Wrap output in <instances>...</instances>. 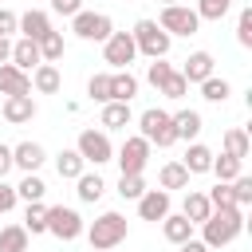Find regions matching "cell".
<instances>
[{
	"instance_id": "1",
	"label": "cell",
	"mask_w": 252,
	"mask_h": 252,
	"mask_svg": "<svg viewBox=\"0 0 252 252\" xmlns=\"http://www.w3.org/2000/svg\"><path fill=\"white\" fill-rule=\"evenodd\" d=\"M240 232H244V209H236V205L213 209V213L201 220V240H205L209 248H224V244H232Z\"/></svg>"
},
{
	"instance_id": "2",
	"label": "cell",
	"mask_w": 252,
	"mask_h": 252,
	"mask_svg": "<svg viewBox=\"0 0 252 252\" xmlns=\"http://www.w3.org/2000/svg\"><path fill=\"white\" fill-rule=\"evenodd\" d=\"M83 232H87L91 248H94V252H102V248H118V244L126 240L130 224H126V217H122V213L106 209V213H98V217H94V224H91V228H83Z\"/></svg>"
},
{
	"instance_id": "3",
	"label": "cell",
	"mask_w": 252,
	"mask_h": 252,
	"mask_svg": "<svg viewBox=\"0 0 252 252\" xmlns=\"http://www.w3.org/2000/svg\"><path fill=\"white\" fill-rule=\"evenodd\" d=\"M130 35H134L138 55H146V59H165V55H169V47H173V35H169V32H161V28H158V20H138Z\"/></svg>"
},
{
	"instance_id": "4",
	"label": "cell",
	"mask_w": 252,
	"mask_h": 252,
	"mask_svg": "<svg viewBox=\"0 0 252 252\" xmlns=\"http://www.w3.org/2000/svg\"><path fill=\"white\" fill-rule=\"evenodd\" d=\"M138 134H142L150 146H158V150H165V146L177 142V134H173V118H169V110H161V106H150V110L138 114Z\"/></svg>"
},
{
	"instance_id": "5",
	"label": "cell",
	"mask_w": 252,
	"mask_h": 252,
	"mask_svg": "<svg viewBox=\"0 0 252 252\" xmlns=\"http://www.w3.org/2000/svg\"><path fill=\"white\" fill-rule=\"evenodd\" d=\"M83 217H79V209H71V205H51L47 209V232L55 236V240H63V244H71V240H79L83 236Z\"/></svg>"
},
{
	"instance_id": "6",
	"label": "cell",
	"mask_w": 252,
	"mask_h": 252,
	"mask_svg": "<svg viewBox=\"0 0 252 252\" xmlns=\"http://www.w3.org/2000/svg\"><path fill=\"white\" fill-rule=\"evenodd\" d=\"M158 28L169 32V35H197L201 20L189 4H161V16H158Z\"/></svg>"
},
{
	"instance_id": "7",
	"label": "cell",
	"mask_w": 252,
	"mask_h": 252,
	"mask_svg": "<svg viewBox=\"0 0 252 252\" xmlns=\"http://www.w3.org/2000/svg\"><path fill=\"white\" fill-rule=\"evenodd\" d=\"M71 32L83 39V43H102L110 32H114V20L106 12H75L71 16Z\"/></svg>"
},
{
	"instance_id": "8",
	"label": "cell",
	"mask_w": 252,
	"mask_h": 252,
	"mask_svg": "<svg viewBox=\"0 0 252 252\" xmlns=\"http://www.w3.org/2000/svg\"><path fill=\"white\" fill-rule=\"evenodd\" d=\"M75 150L83 154V161L87 165H106V161H114V146H110V138H106V130H83L79 134V142H75Z\"/></svg>"
},
{
	"instance_id": "9",
	"label": "cell",
	"mask_w": 252,
	"mask_h": 252,
	"mask_svg": "<svg viewBox=\"0 0 252 252\" xmlns=\"http://www.w3.org/2000/svg\"><path fill=\"white\" fill-rule=\"evenodd\" d=\"M102 59L114 67V71H122V67H130L134 59H138V47H134V35L130 32H110L106 39H102Z\"/></svg>"
},
{
	"instance_id": "10",
	"label": "cell",
	"mask_w": 252,
	"mask_h": 252,
	"mask_svg": "<svg viewBox=\"0 0 252 252\" xmlns=\"http://www.w3.org/2000/svg\"><path fill=\"white\" fill-rule=\"evenodd\" d=\"M118 169L122 173H146V165H150V142L142 138V134H130L122 146H118Z\"/></svg>"
},
{
	"instance_id": "11",
	"label": "cell",
	"mask_w": 252,
	"mask_h": 252,
	"mask_svg": "<svg viewBox=\"0 0 252 252\" xmlns=\"http://www.w3.org/2000/svg\"><path fill=\"white\" fill-rule=\"evenodd\" d=\"M0 114H4V122L24 126V122H32V118L39 114V106H35V98H32V94H4Z\"/></svg>"
},
{
	"instance_id": "12",
	"label": "cell",
	"mask_w": 252,
	"mask_h": 252,
	"mask_svg": "<svg viewBox=\"0 0 252 252\" xmlns=\"http://www.w3.org/2000/svg\"><path fill=\"white\" fill-rule=\"evenodd\" d=\"M43 161H47V150H43L39 142H16V146H12V165H16V169L39 173Z\"/></svg>"
},
{
	"instance_id": "13",
	"label": "cell",
	"mask_w": 252,
	"mask_h": 252,
	"mask_svg": "<svg viewBox=\"0 0 252 252\" xmlns=\"http://www.w3.org/2000/svg\"><path fill=\"white\" fill-rule=\"evenodd\" d=\"M169 213V189H146L142 197H138V217L142 220H161Z\"/></svg>"
},
{
	"instance_id": "14",
	"label": "cell",
	"mask_w": 252,
	"mask_h": 252,
	"mask_svg": "<svg viewBox=\"0 0 252 252\" xmlns=\"http://www.w3.org/2000/svg\"><path fill=\"white\" fill-rule=\"evenodd\" d=\"M8 63H16L20 71H28V75H32V71L43 63V59H39V43H35V39H28V35L12 39V59H8Z\"/></svg>"
},
{
	"instance_id": "15",
	"label": "cell",
	"mask_w": 252,
	"mask_h": 252,
	"mask_svg": "<svg viewBox=\"0 0 252 252\" xmlns=\"http://www.w3.org/2000/svg\"><path fill=\"white\" fill-rule=\"evenodd\" d=\"M0 94H32V75L16 63H0Z\"/></svg>"
},
{
	"instance_id": "16",
	"label": "cell",
	"mask_w": 252,
	"mask_h": 252,
	"mask_svg": "<svg viewBox=\"0 0 252 252\" xmlns=\"http://www.w3.org/2000/svg\"><path fill=\"white\" fill-rule=\"evenodd\" d=\"M213 67H217V59H213L209 51H193V55L185 59V67H181V75H185V83H205L209 75H217Z\"/></svg>"
},
{
	"instance_id": "17",
	"label": "cell",
	"mask_w": 252,
	"mask_h": 252,
	"mask_svg": "<svg viewBox=\"0 0 252 252\" xmlns=\"http://www.w3.org/2000/svg\"><path fill=\"white\" fill-rule=\"evenodd\" d=\"M134 122L130 114V102H102V114H98V126L110 134V130H126Z\"/></svg>"
},
{
	"instance_id": "18",
	"label": "cell",
	"mask_w": 252,
	"mask_h": 252,
	"mask_svg": "<svg viewBox=\"0 0 252 252\" xmlns=\"http://www.w3.org/2000/svg\"><path fill=\"white\" fill-rule=\"evenodd\" d=\"M158 224H161V236H165L169 244H181V240H189V236H193V228H197V224H193V220H185L181 213H165Z\"/></svg>"
},
{
	"instance_id": "19",
	"label": "cell",
	"mask_w": 252,
	"mask_h": 252,
	"mask_svg": "<svg viewBox=\"0 0 252 252\" xmlns=\"http://www.w3.org/2000/svg\"><path fill=\"white\" fill-rule=\"evenodd\" d=\"M47 32H51V16H47V12L32 8V12H24V16H20V35H28V39H35V43H39Z\"/></svg>"
},
{
	"instance_id": "20",
	"label": "cell",
	"mask_w": 252,
	"mask_h": 252,
	"mask_svg": "<svg viewBox=\"0 0 252 252\" xmlns=\"http://www.w3.org/2000/svg\"><path fill=\"white\" fill-rule=\"evenodd\" d=\"M32 87H35L39 94H59V87H63L59 67H55V63H39V67L32 71Z\"/></svg>"
},
{
	"instance_id": "21",
	"label": "cell",
	"mask_w": 252,
	"mask_h": 252,
	"mask_svg": "<svg viewBox=\"0 0 252 252\" xmlns=\"http://www.w3.org/2000/svg\"><path fill=\"white\" fill-rule=\"evenodd\" d=\"M138 94V79L130 75V67L110 71V102H130Z\"/></svg>"
},
{
	"instance_id": "22",
	"label": "cell",
	"mask_w": 252,
	"mask_h": 252,
	"mask_svg": "<svg viewBox=\"0 0 252 252\" xmlns=\"http://www.w3.org/2000/svg\"><path fill=\"white\" fill-rule=\"evenodd\" d=\"M173 118V134H177V142H197V134H201V114L197 110H177V114H169Z\"/></svg>"
},
{
	"instance_id": "23",
	"label": "cell",
	"mask_w": 252,
	"mask_h": 252,
	"mask_svg": "<svg viewBox=\"0 0 252 252\" xmlns=\"http://www.w3.org/2000/svg\"><path fill=\"white\" fill-rule=\"evenodd\" d=\"M220 154H232V158H248L252 154V138H248V130L244 126H232V130H224V138H220Z\"/></svg>"
},
{
	"instance_id": "24",
	"label": "cell",
	"mask_w": 252,
	"mask_h": 252,
	"mask_svg": "<svg viewBox=\"0 0 252 252\" xmlns=\"http://www.w3.org/2000/svg\"><path fill=\"white\" fill-rule=\"evenodd\" d=\"M189 169L181 165V161H165L161 169H158V189H189Z\"/></svg>"
},
{
	"instance_id": "25",
	"label": "cell",
	"mask_w": 252,
	"mask_h": 252,
	"mask_svg": "<svg viewBox=\"0 0 252 252\" xmlns=\"http://www.w3.org/2000/svg\"><path fill=\"white\" fill-rule=\"evenodd\" d=\"M181 165H185L189 173H209V165H213V150H209L205 142H189V150H185Z\"/></svg>"
},
{
	"instance_id": "26",
	"label": "cell",
	"mask_w": 252,
	"mask_h": 252,
	"mask_svg": "<svg viewBox=\"0 0 252 252\" xmlns=\"http://www.w3.org/2000/svg\"><path fill=\"white\" fill-rule=\"evenodd\" d=\"M83 169H87V161H83L79 150H59V154H55V173H59L63 181H75Z\"/></svg>"
},
{
	"instance_id": "27",
	"label": "cell",
	"mask_w": 252,
	"mask_h": 252,
	"mask_svg": "<svg viewBox=\"0 0 252 252\" xmlns=\"http://www.w3.org/2000/svg\"><path fill=\"white\" fill-rule=\"evenodd\" d=\"M75 185H79L75 193H79V201H83V205H94V201H98V197L106 193V181H102L98 173H87V169H83V173L75 177Z\"/></svg>"
},
{
	"instance_id": "28",
	"label": "cell",
	"mask_w": 252,
	"mask_h": 252,
	"mask_svg": "<svg viewBox=\"0 0 252 252\" xmlns=\"http://www.w3.org/2000/svg\"><path fill=\"white\" fill-rule=\"evenodd\" d=\"M209 213H213L209 197H205V193H197V189H189V193H185V205H181V217H185V220H193V224H201Z\"/></svg>"
},
{
	"instance_id": "29",
	"label": "cell",
	"mask_w": 252,
	"mask_h": 252,
	"mask_svg": "<svg viewBox=\"0 0 252 252\" xmlns=\"http://www.w3.org/2000/svg\"><path fill=\"white\" fill-rule=\"evenodd\" d=\"M43 193H47V181L39 177V173H24L20 177V185H16V201H43Z\"/></svg>"
},
{
	"instance_id": "30",
	"label": "cell",
	"mask_w": 252,
	"mask_h": 252,
	"mask_svg": "<svg viewBox=\"0 0 252 252\" xmlns=\"http://www.w3.org/2000/svg\"><path fill=\"white\" fill-rule=\"evenodd\" d=\"M24 228H28V236H43V232H47V205H43V201H28V209H24Z\"/></svg>"
},
{
	"instance_id": "31",
	"label": "cell",
	"mask_w": 252,
	"mask_h": 252,
	"mask_svg": "<svg viewBox=\"0 0 252 252\" xmlns=\"http://www.w3.org/2000/svg\"><path fill=\"white\" fill-rule=\"evenodd\" d=\"M209 173H217V181H232V177H240L244 173V161L240 158H232V154H213V165H209Z\"/></svg>"
},
{
	"instance_id": "32",
	"label": "cell",
	"mask_w": 252,
	"mask_h": 252,
	"mask_svg": "<svg viewBox=\"0 0 252 252\" xmlns=\"http://www.w3.org/2000/svg\"><path fill=\"white\" fill-rule=\"evenodd\" d=\"M0 252H28V228L24 224H4L0 228Z\"/></svg>"
},
{
	"instance_id": "33",
	"label": "cell",
	"mask_w": 252,
	"mask_h": 252,
	"mask_svg": "<svg viewBox=\"0 0 252 252\" xmlns=\"http://www.w3.org/2000/svg\"><path fill=\"white\" fill-rule=\"evenodd\" d=\"M63 51H67L63 32H55V28H51V32L39 39V59H43V63H59V59H63Z\"/></svg>"
},
{
	"instance_id": "34",
	"label": "cell",
	"mask_w": 252,
	"mask_h": 252,
	"mask_svg": "<svg viewBox=\"0 0 252 252\" xmlns=\"http://www.w3.org/2000/svg\"><path fill=\"white\" fill-rule=\"evenodd\" d=\"M201 87V98L205 102H224L228 94H232V87H228V79H217V75H209L205 83H197Z\"/></svg>"
},
{
	"instance_id": "35",
	"label": "cell",
	"mask_w": 252,
	"mask_h": 252,
	"mask_svg": "<svg viewBox=\"0 0 252 252\" xmlns=\"http://www.w3.org/2000/svg\"><path fill=\"white\" fill-rule=\"evenodd\" d=\"M146 193V177L142 173H118V197L122 201H138Z\"/></svg>"
},
{
	"instance_id": "36",
	"label": "cell",
	"mask_w": 252,
	"mask_h": 252,
	"mask_svg": "<svg viewBox=\"0 0 252 252\" xmlns=\"http://www.w3.org/2000/svg\"><path fill=\"white\" fill-rule=\"evenodd\" d=\"M87 98L91 102H110V75L106 71H98V75L87 79Z\"/></svg>"
},
{
	"instance_id": "37",
	"label": "cell",
	"mask_w": 252,
	"mask_h": 252,
	"mask_svg": "<svg viewBox=\"0 0 252 252\" xmlns=\"http://www.w3.org/2000/svg\"><path fill=\"white\" fill-rule=\"evenodd\" d=\"M228 189H232V205H236V209H248V205H252V177L240 173V177L228 181Z\"/></svg>"
},
{
	"instance_id": "38",
	"label": "cell",
	"mask_w": 252,
	"mask_h": 252,
	"mask_svg": "<svg viewBox=\"0 0 252 252\" xmlns=\"http://www.w3.org/2000/svg\"><path fill=\"white\" fill-rule=\"evenodd\" d=\"M228 8H232V0H197V20H220V16H228Z\"/></svg>"
},
{
	"instance_id": "39",
	"label": "cell",
	"mask_w": 252,
	"mask_h": 252,
	"mask_svg": "<svg viewBox=\"0 0 252 252\" xmlns=\"http://www.w3.org/2000/svg\"><path fill=\"white\" fill-rule=\"evenodd\" d=\"M158 94H165V98H173V102H177V98H185V94H189V83H185V75H181V71H173V75H169V79L158 87Z\"/></svg>"
},
{
	"instance_id": "40",
	"label": "cell",
	"mask_w": 252,
	"mask_h": 252,
	"mask_svg": "<svg viewBox=\"0 0 252 252\" xmlns=\"http://www.w3.org/2000/svg\"><path fill=\"white\" fill-rule=\"evenodd\" d=\"M169 75H173V67H169L165 59H150V67H146V83H150V87H161Z\"/></svg>"
},
{
	"instance_id": "41",
	"label": "cell",
	"mask_w": 252,
	"mask_h": 252,
	"mask_svg": "<svg viewBox=\"0 0 252 252\" xmlns=\"http://www.w3.org/2000/svg\"><path fill=\"white\" fill-rule=\"evenodd\" d=\"M236 43H240V47H252V8H240V20H236Z\"/></svg>"
},
{
	"instance_id": "42",
	"label": "cell",
	"mask_w": 252,
	"mask_h": 252,
	"mask_svg": "<svg viewBox=\"0 0 252 252\" xmlns=\"http://www.w3.org/2000/svg\"><path fill=\"white\" fill-rule=\"evenodd\" d=\"M205 197H209V205H213V209H228V205H232V189H228V181H217Z\"/></svg>"
},
{
	"instance_id": "43",
	"label": "cell",
	"mask_w": 252,
	"mask_h": 252,
	"mask_svg": "<svg viewBox=\"0 0 252 252\" xmlns=\"http://www.w3.org/2000/svg\"><path fill=\"white\" fill-rule=\"evenodd\" d=\"M12 209H16V185H8V181L0 177V217L12 213Z\"/></svg>"
},
{
	"instance_id": "44",
	"label": "cell",
	"mask_w": 252,
	"mask_h": 252,
	"mask_svg": "<svg viewBox=\"0 0 252 252\" xmlns=\"http://www.w3.org/2000/svg\"><path fill=\"white\" fill-rule=\"evenodd\" d=\"M51 12H55V16H67V20H71L75 12H83V0H51Z\"/></svg>"
},
{
	"instance_id": "45",
	"label": "cell",
	"mask_w": 252,
	"mask_h": 252,
	"mask_svg": "<svg viewBox=\"0 0 252 252\" xmlns=\"http://www.w3.org/2000/svg\"><path fill=\"white\" fill-rule=\"evenodd\" d=\"M12 32H20V16L8 12V8H0V35H12Z\"/></svg>"
},
{
	"instance_id": "46",
	"label": "cell",
	"mask_w": 252,
	"mask_h": 252,
	"mask_svg": "<svg viewBox=\"0 0 252 252\" xmlns=\"http://www.w3.org/2000/svg\"><path fill=\"white\" fill-rule=\"evenodd\" d=\"M177 252H213V248H209L205 240H197V236H189V240H181V244H177Z\"/></svg>"
},
{
	"instance_id": "47",
	"label": "cell",
	"mask_w": 252,
	"mask_h": 252,
	"mask_svg": "<svg viewBox=\"0 0 252 252\" xmlns=\"http://www.w3.org/2000/svg\"><path fill=\"white\" fill-rule=\"evenodd\" d=\"M8 169H12V146L0 142V177H8Z\"/></svg>"
},
{
	"instance_id": "48",
	"label": "cell",
	"mask_w": 252,
	"mask_h": 252,
	"mask_svg": "<svg viewBox=\"0 0 252 252\" xmlns=\"http://www.w3.org/2000/svg\"><path fill=\"white\" fill-rule=\"evenodd\" d=\"M8 59H12V39L0 35V63H8Z\"/></svg>"
},
{
	"instance_id": "49",
	"label": "cell",
	"mask_w": 252,
	"mask_h": 252,
	"mask_svg": "<svg viewBox=\"0 0 252 252\" xmlns=\"http://www.w3.org/2000/svg\"><path fill=\"white\" fill-rule=\"evenodd\" d=\"M161 4H177V0H161Z\"/></svg>"
},
{
	"instance_id": "50",
	"label": "cell",
	"mask_w": 252,
	"mask_h": 252,
	"mask_svg": "<svg viewBox=\"0 0 252 252\" xmlns=\"http://www.w3.org/2000/svg\"><path fill=\"white\" fill-rule=\"evenodd\" d=\"M102 252H114V248H102Z\"/></svg>"
}]
</instances>
